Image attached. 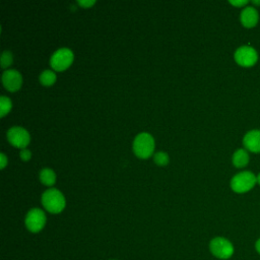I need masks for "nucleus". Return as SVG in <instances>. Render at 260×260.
<instances>
[{"label":"nucleus","mask_w":260,"mask_h":260,"mask_svg":"<svg viewBox=\"0 0 260 260\" xmlns=\"http://www.w3.org/2000/svg\"><path fill=\"white\" fill-rule=\"evenodd\" d=\"M42 204L51 213H60L66 205L64 195L56 188L46 190L42 195Z\"/></svg>","instance_id":"nucleus-1"},{"label":"nucleus","mask_w":260,"mask_h":260,"mask_svg":"<svg viewBox=\"0 0 260 260\" xmlns=\"http://www.w3.org/2000/svg\"><path fill=\"white\" fill-rule=\"evenodd\" d=\"M257 184V176L251 171H242L231 180V188L236 193H246Z\"/></svg>","instance_id":"nucleus-2"},{"label":"nucleus","mask_w":260,"mask_h":260,"mask_svg":"<svg viewBox=\"0 0 260 260\" xmlns=\"http://www.w3.org/2000/svg\"><path fill=\"white\" fill-rule=\"evenodd\" d=\"M209 251L215 258L226 260L234 255L235 248L229 239L215 237L209 242Z\"/></svg>","instance_id":"nucleus-3"},{"label":"nucleus","mask_w":260,"mask_h":260,"mask_svg":"<svg viewBox=\"0 0 260 260\" xmlns=\"http://www.w3.org/2000/svg\"><path fill=\"white\" fill-rule=\"evenodd\" d=\"M134 153L140 158L149 157L154 150V139L146 132L138 134L133 141Z\"/></svg>","instance_id":"nucleus-4"},{"label":"nucleus","mask_w":260,"mask_h":260,"mask_svg":"<svg viewBox=\"0 0 260 260\" xmlns=\"http://www.w3.org/2000/svg\"><path fill=\"white\" fill-rule=\"evenodd\" d=\"M234 59L242 67H252L258 61V52L250 45H243L235 51Z\"/></svg>","instance_id":"nucleus-5"},{"label":"nucleus","mask_w":260,"mask_h":260,"mask_svg":"<svg viewBox=\"0 0 260 260\" xmlns=\"http://www.w3.org/2000/svg\"><path fill=\"white\" fill-rule=\"evenodd\" d=\"M73 52L68 48H60L51 56L50 64L56 71L67 69L73 62Z\"/></svg>","instance_id":"nucleus-6"},{"label":"nucleus","mask_w":260,"mask_h":260,"mask_svg":"<svg viewBox=\"0 0 260 260\" xmlns=\"http://www.w3.org/2000/svg\"><path fill=\"white\" fill-rule=\"evenodd\" d=\"M46 214L40 208H31L25 216L24 223L27 230L31 233L41 232L46 224Z\"/></svg>","instance_id":"nucleus-7"},{"label":"nucleus","mask_w":260,"mask_h":260,"mask_svg":"<svg viewBox=\"0 0 260 260\" xmlns=\"http://www.w3.org/2000/svg\"><path fill=\"white\" fill-rule=\"evenodd\" d=\"M8 141L15 147L25 148L30 141L29 133L20 126H13L7 131Z\"/></svg>","instance_id":"nucleus-8"},{"label":"nucleus","mask_w":260,"mask_h":260,"mask_svg":"<svg viewBox=\"0 0 260 260\" xmlns=\"http://www.w3.org/2000/svg\"><path fill=\"white\" fill-rule=\"evenodd\" d=\"M2 82L5 88L9 91H16L22 84V77L17 70L8 69L2 74Z\"/></svg>","instance_id":"nucleus-9"},{"label":"nucleus","mask_w":260,"mask_h":260,"mask_svg":"<svg viewBox=\"0 0 260 260\" xmlns=\"http://www.w3.org/2000/svg\"><path fill=\"white\" fill-rule=\"evenodd\" d=\"M240 21L244 27L253 28L258 24L259 12L256 7L247 5L244 7L240 14Z\"/></svg>","instance_id":"nucleus-10"},{"label":"nucleus","mask_w":260,"mask_h":260,"mask_svg":"<svg viewBox=\"0 0 260 260\" xmlns=\"http://www.w3.org/2000/svg\"><path fill=\"white\" fill-rule=\"evenodd\" d=\"M243 144L248 151L260 153V130H249L243 137Z\"/></svg>","instance_id":"nucleus-11"},{"label":"nucleus","mask_w":260,"mask_h":260,"mask_svg":"<svg viewBox=\"0 0 260 260\" xmlns=\"http://www.w3.org/2000/svg\"><path fill=\"white\" fill-rule=\"evenodd\" d=\"M250 160V155H249V151L246 148H239L237 149L232 157V161L233 165L238 168V169H242L245 168Z\"/></svg>","instance_id":"nucleus-12"},{"label":"nucleus","mask_w":260,"mask_h":260,"mask_svg":"<svg viewBox=\"0 0 260 260\" xmlns=\"http://www.w3.org/2000/svg\"><path fill=\"white\" fill-rule=\"evenodd\" d=\"M40 181L46 186H52L56 182V174L52 169H42L40 172Z\"/></svg>","instance_id":"nucleus-13"},{"label":"nucleus","mask_w":260,"mask_h":260,"mask_svg":"<svg viewBox=\"0 0 260 260\" xmlns=\"http://www.w3.org/2000/svg\"><path fill=\"white\" fill-rule=\"evenodd\" d=\"M56 73L52 70H44L41 75H40V82L43 84V85H46V86H49V85H52L55 81H56Z\"/></svg>","instance_id":"nucleus-14"},{"label":"nucleus","mask_w":260,"mask_h":260,"mask_svg":"<svg viewBox=\"0 0 260 260\" xmlns=\"http://www.w3.org/2000/svg\"><path fill=\"white\" fill-rule=\"evenodd\" d=\"M11 101L7 96H0V117H4L6 114H8V112L11 110Z\"/></svg>","instance_id":"nucleus-15"},{"label":"nucleus","mask_w":260,"mask_h":260,"mask_svg":"<svg viewBox=\"0 0 260 260\" xmlns=\"http://www.w3.org/2000/svg\"><path fill=\"white\" fill-rule=\"evenodd\" d=\"M169 155L165 151H158L154 153V162L158 166H166L169 162Z\"/></svg>","instance_id":"nucleus-16"},{"label":"nucleus","mask_w":260,"mask_h":260,"mask_svg":"<svg viewBox=\"0 0 260 260\" xmlns=\"http://www.w3.org/2000/svg\"><path fill=\"white\" fill-rule=\"evenodd\" d=\"M13 61V57H12V54L10 51H4L1 55V67L2 68H6L8 66L11 65Z\"/></svg>","instance_id":"nucleus-17"},{"label":"nucleus","mask_w":260,"mask_h":260,"mask_svg":"<svg viewBox=\"0 0 260 260\" xmlns=\"http://www.w3.org/2000/svg\"><path fill=\"white\" fill-rule=\"evenodd\" d=\"M230 4H232L233 6H236V7L244 8L249 4V1L248 0H231Z\"/></svg>","instance_id":"nucleus-18"},{"label":"nucleus","mask_w":260,"mask_h":260,"mask_svg":"<svg viewBox=\"0 0 260 260\" xmlns=\"http://www.w3.org/2000/svg\"><path fill=\"white\" fill-rule=\"evenodd\" d=\"M20 157H21L22 160L27 161V160L30 159V157H31V152H30L28 149L23 148V149L20 151Z\"/></svg>","instance_id":"nucleus-19"},{"label":"nucleus","mask_w":260,"mask_h":260,"mask_svg":"<svg viewBox=\"0 0 260 260\" xmlns=\"http://www.w3.org/2000/svg\"><path fill=\"white\" fill-rule=\"evenodd\" d=\"M77 2H78V4H79L80 6H82V7H84V8L90 7V6H92V5L95 3L94 0H78Z\"/></svg>","instance_id":"nucleus-20"},{"label":"nucleus","mask_w":260,"mask_h":260,"mask_svg":"<svg viewBox=\"0 0 260 260\" xmlns=\"http://www.w3.org/2000/svg\"><path fill=\"white\" fill-rule=\"evenodd\" d=\"M0 158H1V160H0V168H1V169H4L5 166L7 165V157H6V155L2 152V153H0Z\"/></svg>","instance_id":"nucleus-21"},{"label":"nucleus","mask_w":260,"mask_h":260,"mask_svg":"<svg viewBox=\"0 0 260 260\" xmlns=\"http://www.w3.org/2000/svg\"><path fill=\"white\" fill-rule=\"evenodd\" d=\"M255 250L258 254H260V238L255 242Z\"/></svg>","instance_id":"nucleus-22"},{"label":"nucleus","mask_w":260,"mask_h":260,"mask_svg":"<svg viewBox=\"0 0 260 260\" xmlns=\"http://www.w3.org/2000/svg\"><path fill=\"white\" fill-rule=\"evenodd\" d=\"M252 4L254 5V7H255V6H256V7H257V6H260V0H253V1H252Z\"/></svg>","instance_id":"nucleus-23"},{"label":"nucleus","mask_w":260,"mask_h":260,"mask_svg":"<svg viewBox=\"0 0 260 260\" xmlns=\"http://www.w3.org/2000/svg\"><path fill=\"white\" fill-rule=\"evenodd\" d=\"M257 184L260 185V173L257 175Z\"/></svg>","instance_id":"nucleus-24"},{"label":"nucleus","mask_w":260,"mask_h":260,"mask_svg":"<svg viewBox=\"0 0 260 260\" xmlns=\"http://www.w3.org/2000/svg\"><path fill=\"white\" fill-rule=\"evenodd\" d=\"M113 260H114V259H113Z\"/></svg>","instance_id":"nucleus-25"}]
</instances>
